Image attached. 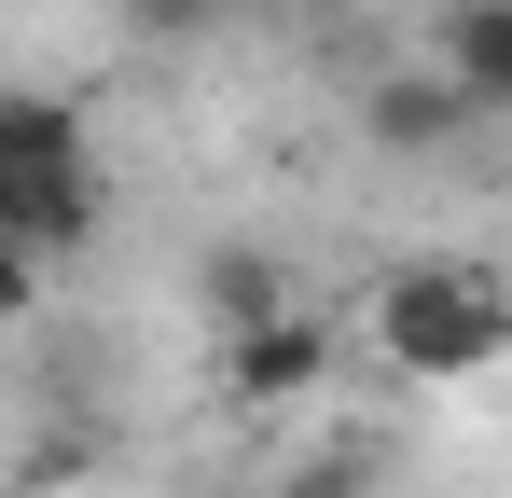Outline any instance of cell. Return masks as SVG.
Wrapping results in <instances>:
<instances>
[{"mask_svg": "<svg viewBox=\"0 0 512 498\" xmlns=\"http://www.w3.org/2000/svg\"><path fill=\"white\" fill-rule=\"evenodd\" d=\"M97 222H111V180L84 153V111L42 83H0V236L70 263V249H97Z\"/></svg>", "mask_w": 512, "mask_h": 498, "instance_id": "obj_1", "label": "cell"}, {"mask_svg": "<svg viewBox=\"0 0 512 498\" xmlns=\"http://www.w3.org/2000/svg\"><path fill=\"white\" fill-rule=\"evenodd\" d=\"M208 346H222V402H250V415H291V402H319V388H333V319H319V305H305V291H291V305H263L250 332H208Z\"/></svg>", "mask_w": 512, "mask_h": 498, "instance_id": "obj_3", "label": "cell"}, {"mask_svg": "<svg viewBox=\"0 0 512 498\" xmlns=\"http://www.w3.org/2000/svg\"><path fill=\"white\" fill-rule=\"evenodd\" d=\"M125 28L139 42H194V28H222V0H125Z\"/></svg>", "mask_w": 512, "mask_h": 498, "instance_id": "obj_8", "label": "cell"}, {"mask_svg": "<svg viewBox=\"0 0 512 498\" xmlns=\"http://www.w3.org/2000/svg\"><path fill=\"white\" fill-rule=\"evenodd\" d=\"M443 83L471 111H512V0H443Z\"/></svg>", "mask_w": 512, "mask_h": 498, "instance_id": "obj_5", "label": "cell"}, {"mask_svg": "<svg viewBox=\"0 0 512 498\" xmlns=\"http://www.w3.org/2000/svg\"><path fill=\"white\" fill-rule=\"evenodd\" d=\"M208 498H236V485H208Z\"/></svg>", "mask_w": 512, "mask_h": 498, "instance_id": "obj_10", "label": "cell"}, {"mask_svg": "<svg viewBox=\"0 0 512 498\" xmlns=\"http://www.w3.org/2000/svg\"><path fill=\"white\" fill-rule=\"evenodd\" d=\"M42 277H56V263H42V249H14V236H0V332L28 319V305H42Z\"/></svg>", "mask_w": 512, "mask_h": 498, "instance_id": "obj_9", "label": "cell"}, {"mask_svg": "<svg viewBox=\"0 0 512 498\" xmlns=\"http://www.w3.org/2000/svg\"><path fill=\"white\" fill-rule=\"evenodd\" d=\"M360 125H374L388 153H443V139H457V125H485V111H471L443 70H388V83H360Z\"/></svg>", "mask_w": 512, "mask_h": 498, "instance_id": "obj_4", "label": "cell"}, {"mask_svg": "<svg viewBox=\"0 0 512 498\" xmlns=\"http://www.w3.org/2000/svg\"><path fill=\"white\" fill-rule=\"evenodd\" d=\"M429 14H443V0H429Z\"/></svg>", "mask_w": 512, "mask_h": 498, "instance_id": "obj_11", "label": "cell"}, {"mask_svg": "<svg viewBox=\"0 0 512 498\" xmlns=\"http://www.w3.org/2000/svg\"><path fill=\"white\" fill-rule=\"evenodd\" d=\"M277 498H388V443H360V429H346V443H319Z\"/></svg>", "mask_w": 512, "mask_h": 498, "instance_id": "obj_7", "label": "cell"}, {"mask_svg": "<svg viewBox=\"0 0 512 498\" xmlns=\"http://www.w3.org/2000/svg\"><path fill=\"white\" fill-rule=\"evenodd\" d=\"M263 305H291V277H277L263 249H208V263H194V319L208 332H250Z\"/></svg>", "mask_w": 512, "mask_h": 498, "instance_id": "obj_6", "label": "cell"}, {"mask_svg": "<svg viewBox=\"0 0 512 498\" xmlns=\"http://www.w3.org/2000/svg\"><path fill=\"white\" fill-rule=\"evenodd\" d=\"M374 360L388 374H416V388H457V374H485L512 360V277L499 263H402L388 291H374Z\"/></svg>", "mask_w": 512, "mask_h": 498, "instance_id": "obj_2", "label": "cell"}]
</instances>
